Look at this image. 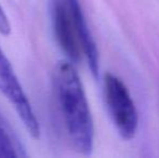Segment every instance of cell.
Returning a JSON list of instances; mask_svg holds the SVG:
<instances>
[{"label": "cell", "instance_id": "obj_1", "mask_svg": "<svg viewBox=\"0 0 159 158\" xmlns=\"http://www.w3.org/2000/svg\"><path fill=\"white\" fill-rule=\"evenodd\" d=\"M53 88L71 145L77 152L90 155L94 142L93 120L82 82L73 64L66 61L57 64Z\"/></svg>", "mask_w": 159, "mask_h": 158}, {"label": "cell", "instance_id": "obj_5", "mask_svg": "<svg viewBox=\"0 0 159 158\" xmlns=\"http://www.w3.org/2000/svg\"><path fill=\"white\" fill-rule=\"evenodd\" d=\"M23 148L13 140L9 132L0 126V157H19L25 155Z\"/></svg>", "mask_w": 159, "mask_h": 158}, {"label": "cell", "instance_id": "obj_6", "mask_svg": "<svg viewBox=\"0 0 159 158\" xmlns=\"http://www.w3.org/2000/svg\"><path fill=\"white\" fill-rule=\"evenodd\" d=\"M11 32V25L7 14L4 13L2 7L0 6V34L9 35Z\"/></svg>", "mask_w": 159, "mask_h": 158}, {"label": "cell", "instance_id": "obj_3", "mask_svg": "<svg viewBox=\"0 0 159 158\" xmlns=\"http://www.w3.org/2000/svg\"><path fill=\"white\" fill-rule=\"evenodd\" d=\"M103 94L118 134L124 140L133 139L138 131L139 115L126 84L117 76L107 73L103 80Z\"/></svg>", "mask_w": 159, "mask_h": 158}, {"label": "cell", "instance_id": "obj_2", "mask_svg": "<svg viewBox=\"0 0 159 158\" xmlns=\"http://www.w3.org/2000/svg\"><path fill=\"white\" fill-rule=\"evenodd\" d=\"M50 15L61 50L71 62H79L84 56L92 75L98 77V51L79 0H51Z\"/></svg>", "mask_w": 159, "mask_h": 158}, {"label": "cell", "instance_id": "obj_4", "mask_svg": "<svg viewBox=\"0 0 159 158\" xmlns=\"http://www.w3.org/2000/svg\"><path fill=\"white\" fill-rule=\"evenodd\" d=\"M0 91L8 99L17 113L30 137L38 139L40 135L39 122L30 103L25 91L17 78L10 61L0 48Z\"/></svg>", "mask_w": 159, "mask_h": 158}]
</instances>
